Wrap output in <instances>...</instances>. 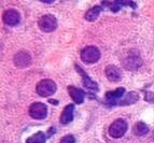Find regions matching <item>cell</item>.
<instances>
[{"label":"cell","instance_id":"7","mask_svg":"<svg viewBox=\"0 0 154 143\" xmlns=\"http://www.w3.org/2000/svg\"><path fill=\"white\" fill-rule=\"evenodd\" d=\"M13 61L17 68H26L31 64V57L26 52H18L13 58Z\"/></svg>","mask_w":154,"mask_h":143},{"label":"cell","instance_id":"3","mask_svg":"<svg viewBox=\"0 0 154 143\" xmlns=\"http://www.w3.org/2000/svg\"><path fill=\"white\" fill-rule=\"evenodd\" d=\"M127 131V123L124 120H116L109 127V135L112 138H121Z\"/></svg>","mask_w":154,"mask_h":143},{"label":"cell","instance_id":"21","mask_svg":"<svg viewBox=\"0 0 154 143\" xmlns=\"http://www.w3.org/2000/svg\"><path fill=\"white\" fill-rule=\"evenodd\" d=\"M44 3H52L53 2V1H52V0H49V1H43Z\"/></svg>","mask_w":154,"mask_h":143},{"label":"cell","instance_id":"2","mask_svg":"<svg viewBox=\"0 0 154 143\" xmlns=\"http://www.w3.org/2000/svg\"><path fill=\"white\" fill-rule=\"evenodd\" d=\"M81 58L86 64H95L100 58V52L96 46H86L81 52Z\"/></svg>","mask_w":154,"mask_h":143},{"label":"cell","instance_id":"11","mask_svg":"<svg viewBox=\"0 0 154 143\" xmlns=\"http://www.w3.org/2000/svg\"><path fill=\"white\" fill-rule=\"evenodd\" d=\"M124 65H125V67L127 69L136 70L138 68H140V66L142 65V61L138 56H129L127 58H125Z\"/></svg>","mask_w":154,"mask_h":143},{"label":"cell","instance_id":"19","mask_svg":"<svg viewBox=\"0 0 154 143\" xmlns=\"http://www.w3.org/2000/svg\"><path fill=\"white\" fill-rule=\"evenodd\" d=\"M146 100L149 102H154V93H146Z\"/></svg>","mask_w":154,"mask_h":143},{"label":"cell","instance_id":"15","mask_svg":"<svg viewBox=\"0 0 154 143\" xmlns=\"http://www.w3.org/2000/svg\"><path fill=\"white\" fill-rule=\"evenodd\" d=\"M148 132H149V127L142 122H138L135 125V127H134V133L136 135H138V137L146 135Z\"/></svg>","mask_w":154,"mask_h":143},{"label":"cell","instance_id":"9","mask_svg":"<svg viewBox=\"0 0 154 143\" xmlns=\"http://www.w3.org/2000/svg\"><path fill=\"white\" fill-rule=\"evenodd\" d=\"M68 93H69L70 97L73 101L80 105L84 101V92L82 90H80L78 87H73V86H68Z\"/></svg>","mask_w":154,"mask_h":143},{"label":"cell","instance_id":"13","mask_svg":"<svg viewBox=\"0 0 154 143\" xmlns=\"http://www.w3.org/2000/svg\"><path fill=\"white\" fill-rule=\"evenodd\" d=\"M77 70L81 73V75H82V79H83V83H84V86L86 87V88H88V90H98V86L97 84H96L95 82L92 81V80L90 79V78L88 77V74L85 73L83 70H81L79 68V66L77 65Z\"/></svg>","mask_w":154,"mask_h":143},{"label":"cell","instance_id":"18","mask_svg":"<svg viewBox=\"0 0 154 143\" xmlns=\"http://www.w3.org/2000/svg\"><path fill=\"white\" fill-rule=\"evenodd\" d=\"M75 139L73 135H67L65 137H63L59 141V143H75Z\"/></svg>","mask_w":154,"mask_h":143},{"label":"cell","instance_id":"20","mask_svg":"<svg viewBox=\"0 0 154 143\" xmlns=\"http://www.w3.org/2000/svg\"><path fill=\"white\" fill-rule=\"evenodd\" d=\"M50 102H51V103H54V105H55V103H56V105H57V103H58V102L55 101V100H50Z\"/></svg>","mask_w":154,"mask_h":143},{"label":"cell","instance_id":"17","mask_svg":"<svg viewBox=\"0 0 154 143\" xmlns=\"http://www.w3.org/2000/svg\"><path fill=\"white\" fill-rule=\"evenodd\" d=\"M138 99H139L138 94H137L136 92H131V93H128V94H127L126 98L123 100V102H122L121 105H131V103H134V102H136Z\"/></svg>","mask_w":154,"mask_h":143},{"label":"cell","instance_id":"5","mask_svg":"<svg viewBox=\"0 0 154 143\" xmlns=\"http://www.w3.org/2000/svg\"><path fill=\"white\" fill-rule=\"evenodd\" d=\"M29 115L35 120H43L48 115V108L42 102H35L29 108Z\"/></svg>","mask_w":154,"mask_h":143},{"label":"cell","instance_id":"4","mask_svg":"<svg viewBox=\"0 0 154 143\" xmlns=\"http://www.w3.org/2000/svg\"><path fill=\"white\" fill-rule=\"evenodd\" d=\"M39 28L41 29L44 32H51V31L55 30L57 27V20L55 16L48 14V15H43L40 17L38 22Z\"/></svg>","mask_w":154,"mask_h":143},{"label":"cell","instance_id":"6","mask_svg":"<svg viewBox=\"0 0 154 143\" xmlns=\"http://www.w3.org/2000/svg\"><path fill=\"white\" fill-rule=\"evenodd\" d=\"M21 20V15L14 9H9L3 13V22L8 26H16Z\"/></svg>","mask_w":154,"mask_h":143},{"label":"cell","instance_id":"10","mask_svg":"<svg viewBox=\"0 0 154 143\" xmlns=\"http://www.w3.org/2000/svg\"><path fill=\"white\" fill-rule=\"evenodd\" d=\"M73 111H75V105H68L65 107L64 111L60 115V123L63 125L69 124L73 120Z\"/></svg>","mask_w":154,"mask_h":143},{"label":"cell","instance_id":"12","mask_svg":"<svg viewBox=\"0 0 154 143\" xmlns=\"http://www.w3.org/2000/svg\"><path fill=\"white\" fill-rule=\"evenodd\" d=\"M124 94H125V88H124V87H119V88H116V90L108 92L107 94H106L105 97L109 102H113V103H114V101L120 99Z\"/></svg>","mask_w":154,"mask_h":143},{"label":"cell","instance_id":"14","mask_svg":"<svg viewBox=\"0 0 154 143\" xmlns=\"http://www.w3.org/2000/svg\"><path fill=\"white\" fill-rule=\"evenodd\" d=\"M100 12H101V7L100 5H94L92 9L85 13V20H88V22H93L98 18Z\"/></svg>","mask_w":154,"mask_h":143},{"label":"cell","instance_id":"16","mask_svg":"<svg viewBox=\"0 0 154 143\" xmlns=\"http://www.w3.org/2000/svg\"><path fill=\"white\" fill-rule=\"evenodd\" d=\"M45 140H46V135L42 131H39V132L30 135L26 140V143H44Z\"/></svg>","mask_w":154,"mask_h":143},{"label":"cell","instance_id":"1","mask_svg":"<svg viewBox=\"0 0 154 143\" xmlns=\"http://www.w3.org/2000/svg\"><path fill=\"white\" fill-rule=\"evenodd\" d=\"M56 88H57V86H56V84H55V82L49 79L41 80V81L37 84V87H36L37 93H38V95H40L41 97H49V96L53 95L56 92Z\"/></svg>","mask_w":154,"mask_h":143},{"label":"cell","instance_id":"8","mask_svg":"<svg viewBox=\"0 0 154 143\" xmlns=\"http://www.w3.org/2000/svg\"><path fill=\"white\" fill-rule=\"evenodd\" d=\"M105 73H106V77L109 81L111 82H118L121 80V71L119 68H116V66H113V65H110V66H107L105 69Z\"/></svg>","mask_w":154,"mask_h":143}]
</instances>
